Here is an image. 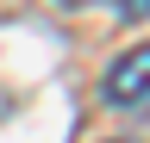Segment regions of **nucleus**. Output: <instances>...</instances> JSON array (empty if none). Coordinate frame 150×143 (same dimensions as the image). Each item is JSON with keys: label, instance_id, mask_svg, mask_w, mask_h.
I'll use <instances>...</instances> for the list:
<instances>
[{"label": "nucleus", "instance_id": "1", "mask_svg": "<svg viewBox=\"0 0 150 143\" xmlns=\"http://www.w3.org/2000/svg\"><path fill=\"white\" fill-rule=\"evenodd\" d=\"M100 93H106V106H138V100H150V44L125 50V56L106 68Z\"/></svg>", "mask_w": 150, "mask_h": 143}, {"label": "nucleus", "instance_id": "2", "mask_svg": "<svg viewBox=\"0 0 150 143\" xmlns=\"http://www.w3.org/2000/svg\"><path fill=\"white\" fill-rule=\"evenodd\" d=\"M119 6L131 13V19H144V13H150V0H119Z\"/></svg>", "mask_w": 150, "mask_h": 143}, {"label": "nucleus", "instance_id": "3", "mask_svg": "<svg viewBox=\"0 0 150 143\" xmlns=\"http://www.w3.org/2000/svg\"><path fill=\"white\" fill-rule=\"evenodd\" d=\"M63 6H94V0H63Z\"/></svg>", "mask_w": 150, "mask_h": 143}]
</instances>
